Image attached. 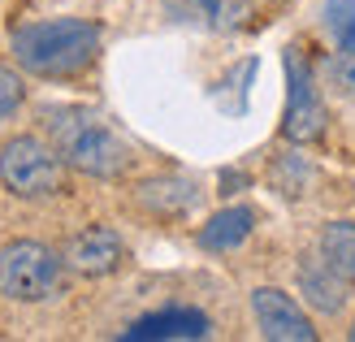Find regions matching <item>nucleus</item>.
<instances>
[{"instance_id":"f257e3e1","label":"nucleus","mask_w":355,"mask_h":342,"mask_svg":"<svg viewBox=\"0 0 355 342\" xmlns=\"http://www.w3.org/2000/svg\"><path fill=\"white\" fill-rule=\"evenodd\" d=\"M48 143L61 152V160L83 178H100V182H117L135 169V148L121 139L109 121L78 104H48L40 113Z\"/></svg>"},{"instance_id":"f03ea898","label":"nucleus","mask_w":355,"mask_h":342,"mask_svg":"<svg viewBox=\"0 0 355 342\" xmlns=\"http://www.w3.org/2000/svg\"><path fill=\"white\" fill-rule=\"evenodd\" d=\"M104 31L92 17H48V22H26L9 35L13 61L22 74L35 78H78L100 57Z\"/></svg>"},{"instance_id":"7ed1b4c3","label":"nucleus","mask_w":355,"mask_h":342,"mask_svg":"<svg viewBox=\"0 0 355 342\" xmlns=\"http://www.w3.org/2000/svg\"><path fill=\"white\" fill-rule=\"evenodd\" d=\"M0 187L13 200L26 204H44L69 191V165L61 160V152L40 135H13L0 148Z\"/></svg>"},{"instance_id":"20e7f679","label":"nucleus","mask_w":355,"mask_h":342,"mask_svg":"<svg viewBox=\"0 0 355 342\" xmlns=\"http://www.w3.org/2000/svg\"><path fill=\"white\" fill-rule=\"evenodd\" d=\"M65 260L35 239H13L0 247V295L9 303H44L61 295Z\"/></svg>"},{"instance_id":"39448f33","label":"nucleus","mask_w":355,"mask_h":342,"mask_svg":"<svg viewBox=\"0 0 355 342\" xmlns=\"http://www.w3.org/2000/svg\"><path fill=\"white\" fill-rule=\"evenodd\" d=\"M286 74H291V92H286V121H282V135L291 143H316L325 135V104L316 96V78L308 61L291 52L286 57Z\"/></svg>"},{"instance_id":"423d86ee","label":"nucleus","mask_w":355,"mask_h":342,"mask_svg":"<svg viewBox=\"0 0 355 342\" xmlns=\"http://www.w3.org/2000/svg\"><path fill=\"white\" fill-rule=\"evenodd\" d=\"M61 260L78 277H109L126 264V239L113 225H83L61 247Z\"/></svg>"},{"instance_id":"0eeeda50","label":"nucleus","mask_w":355,"mask_h":342,"mask_svg":"<svg viewBox=\"0 0 355 342\" xmlns=\"http://www.w3.org/2000/svg\"><path fill=\"white\" fill-rule=\"evenodd\" d=\"M252 316H256V330L269 342H312L316 338L312 316L299 308V299H291L277 286H256L252 291Z\"/></svg>"},{"instance_id":"6e6552de","label":"nucleus","mask_w":355,"mask_h":342,"mask_svg":"<svg viewBox=\"0 0 355 342\" xmlns=\"http://www.w3.org/2000/svg\"><path fill=\"white\" fill-rule=\"evenodd\" d=\"M295 277H299V295H304L316 312H325V316H338L347 308V299H351V277L338 273L321 251H308L304 260H299L295 268Z\"/></svg>"},{"instance_id":"1a4fd4ad","label":"nucleus","mask_w":355,"mask_h":342,"mask_svg":"<svg viewBox=\"0 0 355 342\" xmlns=\"http://www.w3.org/2000/svg\"><path fill=\"white\" fill-rule=\"evenodd\" d=\"M208 334H212V320L200 308H161V312L139 316L121 338L148 342V338H208Z\"/></svg>"},{"instance_id":"9d476101","label":"nucleus","mask_w":355,"mask_h":342,"mask_svg":"<svg viewBox=\"0 0 355 342\" xmlns=\"http://www.w3.org/2000/svg\"><path fill=\"white\" fill-rule=\"evenodd\" d=\"M173 17L195 26H208V31H239L252 22L256 5L252 0H165Z\"/></svg>"},{"instance_id":"9b49d317","label":"nucleus","mask_w":355,"mask_h":342,"mask_svg":"<svg viewBox=\"0 0 355 342\" xmlns=\"http://www.w3.org/2000/svg\"><path fill=\"white\" fill-rule=\"evenodd\" d=\"M256 230V212L247 204H234V208H221L208 225H200V247L204 251H234L252 239Z\"/></svg>"},{"instance_id":"f8f14e48","label":"nucleus","mask_w":355,"mask_h":342,"mask_svg":"<svg viewBox=\"0 0 355 342\" xmlns=\"http://www.w3.org/2000/svg\"><path fill=\"white\" fill-rule=\"evenodd\" d=\"M200 200V187L191 178H152V182L139 187V204L148 212H161V217H182Z\"/></svg>"},{"instance_id":"ddd939ff","label":"nucleus","mask_w":355,"mask_h":342,"mask_svg":"<svg viewBox=\"0 0 355 342\" xmlns=\"http://www.w3.org/2000/svg\"><path fill=\"white\" fill-rule=\"evenodd\" d=\"M316 251L355 282V221H329L321 230V239H316Z\"/></svg>"},{"instance_id":"4468645a","label":"nucleus","mask_w":355,"mask_h":342,"mask_svg":"<svg viewBox=\"0 0 355 342\" xmlns=\"http://www.w3.org/2000/svg\"><path fill=\"white\" fill-rule=\"evenodd\" d=\"M325 35L343 57H355V0H329L325 5Z\"/></svg>"},{"instance_id":"2eb2a0df","label":"nucleus","mask_w":355,"mask_h":342,"mask_svg":"<svg viewBox=\"0 0 355 342\" xmlns=\"http://www.w3.org/2000/svg\"><path fill=\"white\" fill-rule=\"evenodd\" d=\"M22 100H26V83H22V74L0 65V121H9L17 109H22Z\"/></svg>"},{"instance_id":"dca6fc26","label":"nucleus","mask_w":355,"mask_h":342,"mask_svg":"<svg viewBox=\"0 0 355 342\" xmlns=\"http://www.w3.org/2000/svg\"><path fill=\"white\" fill-rule=\"evenodd\" d=\"M343 83H347V87H351V92H355V57H351V61H347V65H343Z\"/></svg>"},{"instance_id":"f3484780","label":"nucleus","mask_w":355,"mask_h":342,"mask_svg":"<svg viewBox=\"0 0 355 342\" xmlns=\"http://www.w3.org/2000/svg\"><path fill=\"white\" fill-rule=\"evenodd\" d=\"M351 342H355V320H351Z\"/></svg>"}]
</instances>
